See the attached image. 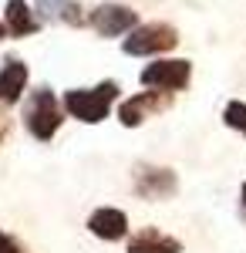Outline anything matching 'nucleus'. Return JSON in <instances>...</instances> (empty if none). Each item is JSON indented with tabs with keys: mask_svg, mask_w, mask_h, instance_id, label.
I'll return each instance as SVG.
<instances>
[{
	"mask_svg": "<svg viewBox=\"0 0 246 253\" xmlns=\"http://www.w3.org/2000/svg\"><path fill=\"white\" fill-rule=\"evenodd\" d=\"M118 81H98L91 88H71V91H64L61 98V105H64V112L71 118H78L81 125H98V122H105L108 112H112V105L118 101Z\"/></svg>",
	"mask_w": 246,
	"mask_h": 253,
	"instance_id": "obj_1",
	"label": "nucleus"
},
{
	"mask_svg": "<svg viewBox=\"0 0 246 253\" xmlns=\"http://www.w3.org/2000/svg\"><path fill=\"white\" fill-rule=\"evenodd\" d=\"M64 115H68V112H64L61 98H57L47 84L27 91V98H24V128L31 132V138H38V142H51V138L61 132Z\"/></svg>",
	"mask_w": 246,
	"mask_h": 253,
	"instance_id": "obj_2",
	"label": "nucleus"
},
{
	"mask_svg": "<svg viewBox=\"0 0 246 253\" xmlns=\"http://www.w3.org/2000/svg\"><path fill=\"white\" fill-rule=\"evenodd\" d=\"M179 44V31L165 24V20H152V24H138L128 38L122 41V51L128 58H159Z\"/></svg>",
	"mask_w": 246,
	"mask_h": 253,
	"instance_id": "obj_3",
	"label": "nucleus"
},
{
	"mask_svg": "<svg viewBox=\"0 0 246 253\" xmlns=\"http://www.w3.org/2000/svg\"><path fill=\"white\" fill-rule=\"evenodd\" d=\"M142 84L145 88H155V91H186L192 81V64L182 58H155L152 64L142 68Z\"/></svg>",
	"mask_w": 246,
	"mask_h": 253,
	"instance_id": "obj_4",
	"label": "nucleus"
},
{
	"mask_svg": "<svg viewBox=\"0 0 246 253\" xmlns=\"http://www.w3.org/2000/svg\"><path fill=\"white\" fill-rule=\"evenodd\" d=\"M132 189L138 199L162 203V199H172V196L179 193V175L169 166H149V162H142L132 175Z\"/></svg>",
	"mask_w": 246,
	"mask_h": 253,
	"instance_id": "obj_5",
	"label": "nucleus"
},
{
	"mask_svg": "<svg viewBox=\"0 0 246 253\" xmlns=\"http://www.w3.org/2000/svg\"><path fill=\"white\" fill-rule=\"evenodd\" d=\"M169 105H172V91H155V88H149V91H138V95L125 98L118 105V122L125 128H138L142 122H149L159 112H165Z\"/></svg>",
	"mask_w": 246,
	"mask_h": 253,
	"instance_id": "obj_6",
	"label": "nucleus"
},
{
	"mask_svg": "<svg viewBox=\"0 0 246 253\" xmlns=\"http://www.w3.org/2000/svg\"><path fill=\"white\" fill-rule=\"evenodd\" d=\"M91 27L101 38H125L138 27V10L125 3H98L91 10Z\"/></svg>",
	"mask_w": 246,
	"mask_h": 253,
	"instance_id": "obj_7",
	"label": "nucleus"
},
{
	"mask_svg": "<svg viewBox=\"0 0 246 253\" xmlns=\"http://www.w3.org/2000/svg\"><path fill=\"white\" fill-rule=\"evenodd\" d=\"M34 14L44 24H71V27H91V14L75 0H34Z\"/></svg>",
	"mask_w": 246,
	"mask_h": 253,
	"instance_id": "obj_8",
	"label": "nucleus"
},
{
	"mask_svg": "<svg viewBox=\"0 0 246 253\" xmlns=\"http://www.w3.org/2000/svg\"><path fill=\"white\" fill-rule=\"evenodd\" d=\"M88 233L98 236V240H105V243H118V240H125L128 236V216L122 213V210H115V206H98L95 213L88 216Z\"/></svg>",
	"mask_w": 246,
	"mask_h": 253,
	"instance_id": "obj_9",
	"label": "nucleus"
},
{
	"mask_svg": "<svg viewBox=\"0 0 246 253\" xmlns=\"http://www.w3.org/2000/svg\"><path fill=\"white\" fill-rule=\"evenodd\" d=\"M27 81H31L27 64L20 58H14V54H7L3 64H0V105H17V101H24Z\"/></svg>",
	"mask_w": 246,
	"mask_h": 253,
	"instance_id": "obj_10",
	"label": "nucleus"
},
{
	"mask_svg": "<svg viewBox=\"0 0 246 253\" xmlns=\"http://www.w3.org/2000/svg\"><path fill=\"white\" fill-rule=\"evenodd\" d=\"M3 24L10 31V38H31L41 31V20L34 14V7L27 0H7V10H3Z\"/></svg>",
	"mask_w": 246,
	"mask_h": 253,
	"instance_id": "obj_11",
	"label": "nucleus"
},
{
	"mask_svg": "<svg viewBox=\"0 0 246 253\" xmlns=\"http://www.w3.org/2000/svg\"><path fill=\"white\" fill-rule=\"evenodd\" d=\"M125 253H182V243L175 236L155 230V226H145V230H138L128 240V250Z\"/></svg>",
	"mask_w": 246,
	"mask_h": 253,
	"instance_id": "obj_12",
	"label": "nucleus"
},
{
	"mask_svg": "<svg viewBox=\"0 0 246 253\" xmlns=\"http://www.w3.org/2000/svg\"><path fill=\"white\" fill-rule=\"evenodd\" d=\"M223 122H226V128H233L246 138V101H229L223 108Z\"/></svg>",
	"mask_w": 246,
	"mask_h": 253,
	"instance_id": "obj_13",
	"label": "nucleus"
},
{
	"mask_svg": "<svg viewBox=\"0 0 246 253\" xmlns=\"http://www.w3.org/2000/svg\"><path fill=\"white\" fill-rule=\"evenodd\" d=\"M0 253H31V250L20 243L17 236H10V233H3V230H0Z\"/></svg>",
	"mask_w": 246,
	"mask_h": 253,
	"instance_id": "obj_14",
	"label": "nucleus"
},
{
	"mask_svg": "<svg viewBox=\"0 0 246 253\" xmlns=\"http://www.w3.org/2000/svg\"><path fill=\"white\" fill-rule=\"evenodd\" d=\"M7 132H10V122H7V115H3V112H0V142L7 138Z\"/></svg>",
	"mask_w": 246,
	"mask_h": 253,
	"instance_id": "obj_15",
	"label": "nucleus"
},
{
	"mask_svg": "<svg viewBox=\"0 0 246 253\" xmlns=\"http://www.w3.org/2000/svg\"><path fill=\"white\" fill-rule=\"evenodd\" d=\"M240 210H243V216H246V182H243V189H240Z\"/></svg>",
	"mask_w": 246,
	"mask_h": 253,
	"instance_id": "obj_16",
	"label": "nucleus"
},
{
	"mask_svg": "<svg viewBox=\"0 0 246 253\" xmlns=\"http://www.w3.org/2000/svg\"><path fill=\"white\" fill-rule=\"evenodd\" d=\"M7 34H10V31H7V24H3V20H0V41L7 38Z\"/></svg>",
	"mask_w": 246,
	"mask_h": 253,
	"instance_id": "obj_17",
	"label": "nucleus"
}]
</instances>
